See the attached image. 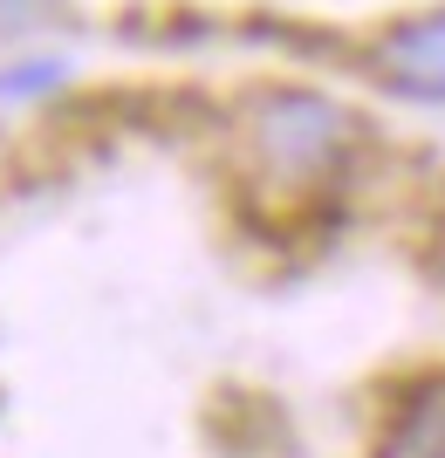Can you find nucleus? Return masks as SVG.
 <instances>
[{
  "label": "nucleus",
  "mask_w": 445,
  "mask_h": 458,
  "mask_svg": "<svg viewBox=\"0 0 445 458\" xmlns=\"http://www.w3.org/2000/svg\"><path fill=\"white\" fill-rule=\"evenodd\" d=\"M377 458H445V377L418 383L384 424Z\"/></svg>",
  "instance_id": "obj_1"
},
{
  "label": "nucleus",
  "mask_w": 445,
  "mask_h": 458,
  "mask_svg": "<svg viewBox=\"0 0 445 458\" xmlns=\"http://www.w3.org/2000/svg\"><path fill=\"white\" fill-rule=\"evenodd\" d=\"M398 69H405V82H418V89H445V14L425 21V28H411V35L398 41Z\"/></svg>",
  "instance_id": "obj_2"
}]
</instances>
